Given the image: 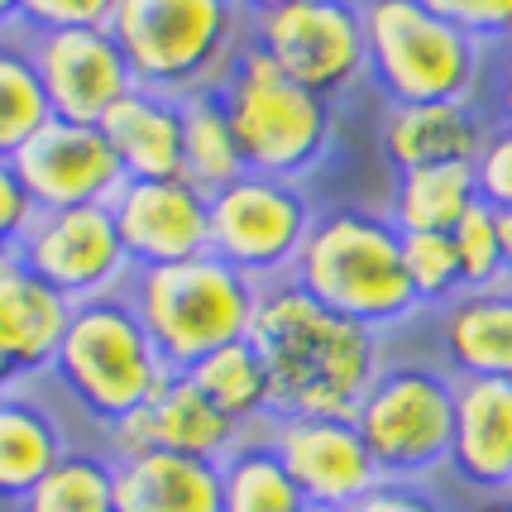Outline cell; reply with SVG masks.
<instances>
[{"label": "cell", "mask_w": 512, "mask_h": 512, "mask_svg": "<svg viewBox=\"0 0 512 512\" xmlns=\"http://www.w3.org/2000/svg\"><path fill=\"white\" fill-rule=\"evenodd\" d=\"M273 383V417H355L383 374V335L312 302L292 278L259 292L249 326Z\"/></svg>", "instance_id": "1"}, {"label": "cell", "mask_w": 512, "mask_h": 512, "mask_svg": "<svg viewBox=\"0 0 512 512\" xmlns=\"http://www.w3.org/2000/svg\"><path fill=\"white\" fill-rule=\"evenodd\" d=\"M115 44L139 87L192 101L221 96L249 48V5L235 0H115Z\"/></svg>", "instance_id": "2"}, {"label": "cell", "mask_w": 512, "mask_h": 512, "mask_svg": "<svg viewBox=\"0 0 512 512\" xmlns=\"http://www.w3.org/2000/svg\"><path fill=\"white\" fill-rule=\"evenodd\" d=\"M292 283L326 312L369 331L402 326L407 316L422 312L402 264V230L388 216L359 206H335L316 216Z\"/></svg>", "instance_id": "3"}, {"label": "cell", "mask_w": 512, "mask_h": 512, "mask_svg": "<svg viewBox=\"0 0 512 512\" xmlns=\"http://www.w3.org/2000/svg\"><path fill=\"white\" fill-rule=\"evenodd\" d=\"M259 292L264 288L249 283L240 268H230L216 254H197L182 264L134 268L125 302L144 321L163 364L173 374H187L206 355H216L235 340H249Z\"/></svg>", "instance_id": "4"}, {"label": "cell", "mask_w": 512, "mask_h": 512, "mask_svg": "<svg viewBox=\"0 0 512 512\" xmlns=\"http://www.w3.org/2000/svg\"><path fill=\"white\" fill-rule=\"evenodd\" d=\"M364 44L369 82L388 96V106L474 101L493 63L460 24L441 15L436 0H369Z\"/></svg>", "instance_id": "5"}, {"label": "cell", "mask_w": 512, "mask_h": 512, "mask_svg": "<svg viewBox=\"0 0 512 512\" xmlns=\"http://www.w3.org/2000/svg\"><path fill=\"white\" fill-rule=\"evenodd\" d=\"M53 374H58V388L67 398L77 402L91 422H101V431L139 412L173 379V369L154 350V340L125 302V292L82 302L72 312L63 350L53 359Z\"/></svg>", "instance_id": "6"}, {"label": "cell", "mask_w": 512, "mask_h": 512, "mask_svg": "<svg viewBox=\"0 0 512 512\" xmlns=\"http://www.w3.org/2000/svg\"><path fill=\"white\" fill-rule=\"evenodd\" d=\"M221 101L230 125H235L245 168L259 178L302 182L331 154L335 106L288 82L259 48L240 53L230 82L221 87Z\"/></svg>", "instance_id": "7"}, {"label": "cell", "mask_w": 512, "mask_h": 512, "mask_svg": "<svg viewBox=\"0 0 512 512\" xmlns=\"http://www.w3.org/2000/svg\"><path fill=\"white\" fill-rule=\"evenodd\" d=\"M355 426L388 484H426L450 469L455 441V374L446 364L398 359L383 364Z\"/></svg>", "instance_id": "8"}, {"label": "cell", "mask_w": 512, "mask_h": 512, "mask_svg": "<svg viewBox=\"0 0 512 512\" xmlns=\"http://www.w3.org/2000/svg\"><path fill=\"white\" fill-rule=\"evenodd\" d=\"M249 48L321 101L369 82L364 5L350 0H268L249 5Z\"/></svg>", "instance_id": "9"}, {"label": "cell", "mask_w": 512, "mask_h": 512, "mask_svg": "<svg viewBox=\"0 0 512 512\" xmlns=\"http://www.w3.org/2000/svg\"><path fill=\"white\" fill-rule=\"evenodd\" d=\"M312 225L316 211L297 182L245 173L211 197V254L268 288L292 278Z\"/></svg>", "instance_id": "10"}, {"label": "cell", "mask_w": 512, "mask_h": 512, "mask_svg": "<svg viewBox=\"0 0 512 512\" xmlns=\"http://www.w3.org/2000/svg\"><path fill=\"white\" fill-rule=\"evenodd\" d=\"M20 268L63 292L72 307L96 297H120L134 278L111 206H67L39 211L20 240Z\"/></svg>", "instance_id": "11"}, {"label": "cell", "mask_w": 512, "mask_h": 512, "mask_svg": "<svg viewBox=\"0 0 512 512\" xmlns=\"http://www.w3.org/2000/svg\"><path fill=\"white\" fill-rule=\"evenodd\" d=\"M264 436L292 474L307 512H345L383 484L355 417H273Z\"/></svg>", "instance_id": "12"}, {"label": "cell", "mask_w": 512, "mask_h": 512, "mask_svg": "<svg viewBox=\"0 0 512 512\" xmlns=\"http://www.w3.org/2000/svg\"><path fill=\"white\" fill-rule=\"evenodd\" d=\"M29 53L48 111L72 125H101L139 87L111 29H29Z\"/></svg>", "instance_id": "13"}, {"label": "cell", "mask_w": 512, "mask_h": 512, "mask_svg": "<svg viewBox=\"0 0 512 512\" xmlns=\"http://www.w3.org/2000/svg\"><path fill=\"white\" fill-rule=\"evenodd\" d=\"M15 168L39 211L111 206L120 187L130 182L101 125H72L58 115L15 154Z\"/></svg>", "instance_id": "14"}, {"label": "cell", "mask_w": 512, "mask_h": 512, "mask_svg": "<svg viewBox=\"0 0 512 512\" xmlns=\"http://www.w3.org/2000/svg\"><path fill=\"white\" fill-rule=\"evenodd\" d=\"M245 436L249 431H240L225 412H216L211 398L187 374H173L139 412L106 426V455L130 460V455H149V450H173V455H197V460L221 465Z\"/></svg>", "instance_id": "15"}, {"label": "cell", "mask_w": 512, "mask_h": 512, "mask_svg": "<svg viewBox=\"0 0 512 512\" xmlns=\"http://www.w3.org/2000/svg\"><path fill=\"white\" fill-rule=\"evenodd\" d=\"M111 211L134 268H163L211 254V197L187 178L125 182Z\"/></svg>", "instance_id": "16"}, {"label": "cell", "mask_w": 512, "mask_h": 512, "mask_svg": "<svg viewBox=\"0 0 512 512\" xmlns=\"http://www.w3.org/2000/svg\"><path fill=\"white\" fill-rule=\"evenodd\" d=\"M450 474L479 498L512 493V383L455 379Z\"/></svg>", "instance_id": "17"}, {"label": "cell", "mask_w": 512, "mask_h": 512, "mask_svg": "<svg viewBox=\"0 0 512 512\" xmlns=\"http://www.w3.org/2000/svg\"><path fill=\"white\" fill-rule=\"evenodd\" d=\"M493 120L474 101H441V106H388L379 120V149L393 173L412 168H446L474 163Z\"/></svg>", "instance_id": "18"}, {"label": "cell", "mask_w": 512, "mask_h": 512, "mask_svg": "<svg viewBox=\"0 0 512 512\" xmlns=\"http://www.w3.org/2000/svg\"><path fill=\"white\" fill-rule=\"evenodd\" d=\"M436 345L455 379L512 383V283L446 302L436 312Z\"/></svg>", "instance_id": "19"}, {"label": "cell", "mask_w": 512, "mask_h": 512, "mask_svg": "<svg viewBox=\"0 0 512 512\" xmlns=\"http://www.w3.org/2000/svg\"><path fill=\"white\" fill-rule=\"evenodd\" d=\"M182 101L158 96L149 87H134L106 120L101 134L115 149L120 168L130 182H158V178H182Z\"/></svg>", "instance_id": "20"}, {"label": "cell", "mask_w": 512, "mask_h": 512, "mask_svg": "<svg viewBox=\"0 0 512 512\" xmlns=\"http://www.w3.org/2000/svg\"><path fill=\"white\" fill-rule=\"evenodd\" d=\"M115 512H221V465L173 450L115 460Z\"/></svg>", "instance_id": "21"}, {"label": "cell", "mask_w": 512, "mask_h": 512, "mask_svg": "<svg viewBox=\"0 0 512 512\" xmlns=\"http://www.w3.org/2000/svg\"><path fill=\"white\" fill-rule=\"evenodd\" d=\"M72 312L77 307L63 292H53L24 268H15L0 283V355L10 359V369L20 379L53 369V359L67 340V326H72Z\"/></svg>", "instance_id": "22"}, {"label": "cell", "mask_w": 512, "mask_h": 512, "mask_svg": "<svg viewBox=\"0 0 512 512\" xmlns=\"http://www.w3.org/2000/svg\"><path fill=\"white\" fill-rule=\"evenodd\" d=\"M67 450L63 422L34 393H0V503L20 508Z\"/></svg>", "instance_id": "23"}, {"label": "cell", "mask_w": 512, "mask_h": 512, "mask_svg": "<svg viewBox=\"0 0 512 512\" xmlns=\"http://www.w3.org/2000/svg\"><path fill=\"white\" fill-rule=\"evenodd\" d=\"M479 206L474 163H446V168H412L393 178L388 221L402 235H450Z\"/></svg>", "instance_id": "24"}, {"label": "cell", "mask_w": 512, "mask_h": 512, "mask_svg": "<svg viewBox=\"0 0 512 512\" xmlns=\"http://www.w3.org/2000/svg\"><path fill=\"white\" fill-rule=\"evenodd\" d=\"M187 379L240 431H264L273 422V383H268L264 359L249 340H235L216 355H206L197 369H187Z\"/></svg>", "instance_id": "25"}, {"label": "cell", "mask_w": 512, "mask_h": 512, "mask_svg": "<svg viewBox=\"0 0 512 512\" xmlns=\"http://www.w3.org/2000/svg\"><path fill=\"white\" fill-rule=\"evenodd\" d=\"M182 120H187V130H182V178L197 192L216 197L230 182L245 178V154H240V139H235V125L225 115L221 96L182 101Z\"/></svg>", "instance_id": "26"}, {"label": "cell", "mask_w": 512, "mask_h": 512, "mask_svg": "<svg viewBox=\"0 0 512 512\" xmlns=\"http://www.w3.org/2000/svg\"><path fill=\"white\" fill-rule=\"evenodd\" d=\"M221 512H307L264 431H249L221 460Z\"/></svg>", "instance_id": "27"}, {"label": "cell", "mask_w": 512, "mask_h": 512, "mask_svg": "<svg viewBox=\"0 0 512 512\" xmlns=\"http://www.w3.org/2000/svg\"><path fill=\"white\" fill-rule=\"evenodd\" d=\"M48 120L53 111L29 53V29L20 20L15 29H0V158H15Z\"/></svg>", "instance_id": "28"}, {"label": "cell", "mask_w": 512, "mask_h": 512, "mask_svg": "<svg viewBox=\"0 0 512 512\" xmlns=\"http://www.w3.org/2000/svg\"><path fill=\"white\" fill-rule=\"evenodd\" d=\"M20 512H115V460L106 450H67Z\"/></svg>", "instance_id": "29"}, {"label": "cell", "mask_w": 512, "mask_h": 512, "mask_svg": "<svg viewBox=\"0 0 512 512\" xmlns=\"http://www.w3.org/2000/svg\"><path fill=\"white\" fill-rule=\"evenodd\" d=\"M455 254H460V278L465 292H489L508 283V259H503V230H498V211L493 206H474L465 221L450 230Z\"/></svg>", "instance_id": "30"}, {"label": "cell", "mask_w": 512, "mask_h": 512, "mask_svg": "<svg viewBox=\"0 0 512 512\" xmlns=\"http://www.w3.org/2000/svg\"><path fill=\"white\" fill-rule=\"evenodd\" d=\"M402 264H407V278H412V292L422 307H446L465 292V278H460V254H455V240L450 235H402Z\"/></svg>", "instance_id": "31"}, {"label": "cell", "mask_w": 512, "mask_h": 512, "mask_svg": "<svg viewBox=\"0 0 512 512\" xmlns=\"http://www.w3.org/2000/svg\"><path fill=\"white\" fill-rule=\"evenodd\" d=\"M450 24H460L484 53L512 48V0H436Z\"/></svg>", "instance_id": "32"}, {"label": "cell", "mask_w": 512, "mask_h": 512, "mask_svg": "<svg viewBox=\"0 0 512 512\" xmlns=\"http://www.w3.org/2000/svg\"><path fill=\"white\" fill-rule=\"evenodd\" d=\"M115 0H20L24 29H111Z\"/></svg>", "instance_id": "33"}, {"label": "cell", "mask_w": 512, "mask_h": 512, "mask_svg": "<svg viewBox=\"0 0 512 512\" xmlns=\"http://www.w3.org/2000/svg\"><path fill=\"white\" fill-rule=\"evenodd\" d=\"M474 182H479V201L493 211H512V130L493 125L484 149L474 158Z\"/></svg>", "instance_id": "34"}, {"label": "cell", "mask_w": 512, "mask_h": 512, "mask_svg": "<svg viewBox=\"0 0 512 512\" xmlns=\"http://www.w3.org/2000/svg\"><path fill=\"white\" fill-rule=\"evenodd\" d=\"M34 216H39V206L29 197V187L20 182L15 158H0V245L20 249L24 230L34 225Z\"/></svg>", "instance_id": "35"}, {"label": "cell", "mask_w": 512, "mask_h": 512, "mask_svg": "<svg viewBox=\"0 0 512 512\" xmlns=\"http://www.w3.org/2000/svg\"><path fill=\"white\" fill-rule=\"evenodd\" d=\"M345 512H450V508L426 484H388L383 479L379 489L364 493L355 508H345Z\"/></svg>", "instance_id": "36"}, {"label": "cell", "mask_w": 512, "mask_h": 512, "mask_svg": "<svg viewBox=\"0 0 512 512\" xmlns=\"http://www.w3.org/2000/svg\"><path fill=\"white\" fill-rule=\"evenodd\" d=\"M493 125L512 130V48L493 58Z\"/></svg>", "instance_id": "37"}, {"label": "cell", "mask_w": 512, "mask_h": 512, "mask_svg": "<svg viewBox=\"0 0 512 512\" xmlns=\"http://www.w3.org/2000/svg\"><path fill=\"white\" fill-rule=\"evenodd\" d=\"M498 230H503V259H508V283H512V211H498Z\"/></svg>", "instance_id": "38"}, {"label": "cell", "mask_w": 512, "mask_h": 512, "mask_svg": "<svg viewBox=\"0 0 512 512\" xmlns=\"http://www.w3.org/2000/svg\"><path fill=\"white\" fill-rule=\"evenodd\" d=\"M469 512H512V493H498V498H479Z\"/></svg>", "instance_id": "39"}, {"label": "cell", "mask_w": 512, "mask_h": 512, "mask_svg": "<svg viewBox=\"0 0 512 512\" xmlns=\"http://www.w3.org/2000/svg\"><path fill=\"white\" fill-rule=\"evenodd\" d=\"M15 268H20V249L0 245V283H5V278H10V273H15Z\"/></svg>", "instance_id": "40"}, {"label": "cell", "mask_w": 512, "mask_h": 512, "mask_svg": "<svg viewBox=\"0 0 512 512\" xmlns=\"http://www.w3.org/2000/svg\"><path fill=\"white\" fill-rule=\"evenodd\" d=\"M10 388H20V374L10 369V359L0 355V393H10Z\"/></svg>", "instance_id": "41"}]
</instances>
